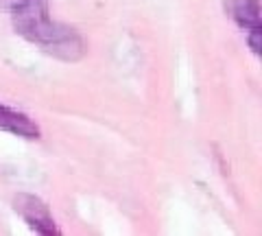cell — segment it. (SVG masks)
<instances>
[{
  "mask_svg": "<svg viewBox=\"0 0 262 236\" xmlns=\"http://www.w3.org/2000/svg\"><path fill=\"white\" fill-rule=\"evenodd\" d=\"M13 208H15V212L29 223L31 230H35L37 234H42V236H59L61 234L48 206L39 197H35V195L20 192L18 197L13 199Z\"/></svg>",
  "mask_w": 262,
  "mask_h": 236,
  "instance_id": "2",
  "label": "cell"
},
{
  "mask_svg": "<svg viewBox=\"0 0 262 236\" xmlns=\"http://www.w3.org/2000/svg\"><path fill=\"white\" fill-rule=\"evenodd\" d=\"M229 13L241 29L247 31L249 48L260 55V3L258 0H229Z\"/></svg>",
  "mask_w": 262,
  "mask_h": 236,
  "instance_id": "3",
  "label": "cell"
},
{
  "mask_svg": "<svg viewBox=\"0 0 262 236\" xmlns=\"http://www.w3.org/2000/svg\"><path fill=\"white\" fill-rule=\"evenodd\" d=\"M9 11L15 33L37 44L44 53L61 61H79L85 55L83 37L48 15V0H15Z\"/></svg>",
  "mask_w": 262,
  "mask_h": 236,
  "instance_id": "1",
  "label": "cell"
},
{
  "mask_svg": "<svg viewBox=\"0 0 262 236\" xmlns=\"http://www.w3.org/2000/svg\"><path fill=\"white\" fill-rule=\"evenodd\" d=\"M0 129L9 132L13 136L27 138V140H37L39 138V127L33 123L24 112H18L7 105H0Z\"/></svg>",
  "mask_w": 262,
  "mask_h": 236,
  "instance_id": "4",
  "label": "cell"
}]
</instances>
